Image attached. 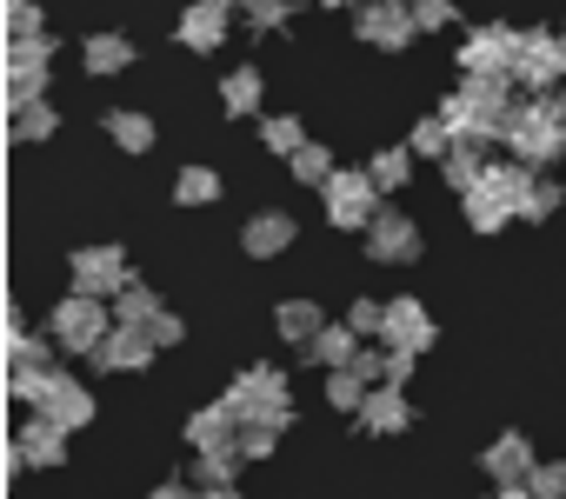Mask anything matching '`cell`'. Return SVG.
Here are the masks:
<instances>
[{"label": "cell", "instance_id": "23", "mask_svg": "<svg viewBox=\"0 0 566 499\" xmlns=\"http://www.w3.org/2000/svg\"><path fill=\"white\" fill-rule=\"evenodd\" d=\"M14 439H21L28 466H41V473H48V466H67V439H74V433H67V426H54L48 413H34V420L14 433Z\"/></svg>", "mask_w": 566, "mask_h": 499}, {"label": "cell", "instance_id": "18", "mask_svg": "<svg viewBox=\"0 0 566 499\" xmlns=\"http://www.w3.org/2000/svg\"><path fill=\"white\" fill-rule=\"evenodd\" d=\"M227 14L213 8V0H193V8H180V21H174V41L187 47V54H220L227 47Z\"/></svg>", "mask_w": 566, "mask_h": 499}, {"label": "cell", "instance_id": "13", "mask_svg": "<svg viewBox=\"0 0 566 499\" xmlns=\"http://www.w3.org/2000/svg\"><path fill=\"white\" fill-rule=\"evenodd\" d=\"M294 213L287 206H260V213H247V226H240V254L247 261H280L294 246Z\"/></svg>", "mask_w": 566, "mask_h": 499}, {"label": "cell", "instance_id": "48", "mask_svg": "<svg viewBox=\"0 0 566 499\" xmlns=\"http://www.w3.org/2000/svg\"><path fill=\"white\" fill-rule=\"evenodd\" d=\"M413 367H420V353H407V347H387V386H407V380H413Z\"/></svg>", "mask_w": 566, "mask_h": 499}, {"label": "cell", "instance_id": "8", "mask_svg": "<svg viewBox=\"0 0 566 499\" xmlns=\"http://www.w3.org/2000/svg\"><path fill=\"white\" fill-rule=\"evenodd\" d=\"M513 87H526V94H559L566 87V61H559V34L553 28H520Z\"/></svg>", "mask_w": 566, "mask_h": 499}, {"label": "cell", "instance_id": "52", "mask_svg": "<svg viewBox=\"0 0 566 499\" xmlns=\"http://www.w3.org/2000/svg\"><path fill=\"white\" fill-rule=\"evenodd\" d=\"M321 8H347V14H354V8H360V0H321Z\"/></svg>", "mask_w": 566, "mask_h": 499}, {"label": "cell", "instance_id": "17", "mask_svg": "<svg viewBox=\"0 0 566 499\" xmlns=\"http://www.w3.org/2000/svg\"><path fill=\"white\" fill-rule=\"evenodd\" d=\"M533 466H539V453H533V439H526V433H513V426H506L493 446H480V473H486L493 486H526V473H533Z\"/></svg>", "mask_w": 566, "mask_h": 499}, {"label": "cell", "instance_id": "16", "mask_svg": "<svg viewBox=\"0 0 566 499\" xmlns=\"http://www.w3.org/2000/svg\"><path fill=\"white\" fill-rule=\"evenodd\" d=\"M180 439H187L193 453H240V420H233L227 400H213V406H193V413H187Z\"/></svg>", "mask_w": 566, "mask_h": 499}, {"label": "cell", "instance_id": "50", "mask_svg": "<svg viewBox=\"0 0 566 499\" xmlns=\"http://www.w3.org/2000/svg\"><path fill=\"white\" fill-rule=\"evenodd\" d=\"M486 499H533V492H526V486H493Z\"/></svg>", "mask_w": 566, "mask_h": 499}, {"label": "cell", "instance_id": "25", "mask_svg": "<svg viewBox=\"0 0 566 499\" xmlns=\"http://www.w3.org/2000/svg\"><path fill=\"white\" fill-rule=\"evenodd\" d=\"M101 127H107V140H114L120 153H154V140H160V127H154L140 107H107Z\"/></svg>", "mask_w": 566, "mask_h": 499}, {"label": "cell", "instance_id": "43", "mask_svg": "<svg viewBox=\"0 0 566 499\" xmlns=\"http://www.w3.org/2000/svg\"><path fill=\"white\" fill-rule=\"evenodd\" d=\"M526 492H533V499H566V459H539V466L526 473Z\"/></svg>", "mask_w": 566, "mask_h": 499}, {"label": "cell", "instance_id": "28", "mask_svg": "<svg viewBox=\"0 0 566 499\" xmlns=\"http://www.w3.org/2000/svg\"><path fill=\"white\" fill-rule=\"evenodd\" d=\"M54 127H61V114L48 107V100H28V107H8V140L21 147H41V140H54Z\"/></svg>", "mask_w": 566, "mask_h": 499}, {"label": "cell", "instance_id": "33", "mask_svg": "<svg viewBox=\"0 0 566 499\" xmlns=\"http://www.w3.org/2000/svg\"><path fill=\"white\" fill-rule=\"evenodd\" d=\"M61 347H54V333H28V340H14L8 347V373H54L61 360H54Z\"/></svg>", "mask_w": 566, "mask_h": 499}, {"label": "cell", "instance_id": "47", "mask_svg": "<svg viewBox=\"0 0 566 499\" xmlns=\"http://www.w3.org/2000/svg\"><path fill=\"white\" fill-rule=\"evenodd\" d=\"M147 340H154V347H180V340H187V320H180V314H160V320L147 327Z\"/></svg>", "mask_w": 566, "mask_h": 499}, {"label": "cell", "instance_id": "46", "mask_svg": "<svg viewBox=\"0 0 566 499\" xmlns=\"http://www.w3.org/2000/svg\"><path fill=\"white\" fill-rule=\"evenodd\" d=\"M354 373H360L367 386H387V347H360V353H354Z\"/></svg>", "mask_w": 566, "mask_h": 499}, {"label": "cell", "instance_id": "32", "mask_svg": "<svg viewBox=\"0 0 566 499\" xmlns=\"http://www.w3.org/2000/svg\"><path fill=\"white\" fill-rule=\"evenodd\" d=\"M367 173H374L380 193H400V187L413 180V147H407V140H400V147H380V153L367 160Z\"/></svg>", "mask_w": 566, "mask_h": 499}, {"label": "cell", "instance_id": "51", "mask_svg": "<svg viewBox=\"0 0 566 499\" xmlns=\"http://www.w3.org/2000/svg\"><path fill=\"white\" fill-rule=\"evenodd\" d=\"M200 499H240V486H213V492H200Z\"/></svg>", "mask_w": 566, "mask_h": 499}, {"label": "cell", "instance_id": "6", "mask_svg": "<svg viewBox=\"0 0 566 499\" xmlns=\"http://www.w3.org/2000/svg\"><path fill=\"white\" fill-rule=\"evenodd\" d=\"M54 54H61V41H54V34L8 41V61H0V81H8V107L48 100V67H54Z\"/></svg>", "mask_w": 566, "mask_h": 499}, {"label": "cell", "instance_id": "36", "mask_svg": "<svg viewBox=\"0 0 566 499\" xmlns=\"http://www.w3.org/2000/svg\"><path fill=\"white\" fill-rule=\"evenodd\" d=\"M460 213H467V226H473V233H506V226H513V213H506V206H500L486 187L460 193Z\"/></svg>", "mask_w": 566, "mask_h": 499}, {"label": "cell", "instance_id": "7", "mask_svg": "<svg viewBox=\"0 0 566 499\" xmlns=\"http://www.w3.org/2000/svg\"><path fill=\"white\" fill-rule=\"evenodd\" d=\"M67 280H74V294H94V300H120V287L134 280V267H127V254L114 240H94V246H74V261H67Z\"/></svg>", "mask_w": 566, "mask_h": 499}, {"label": "cell", "instance_id": "37", "mask_svg": "<svg viewBox=\"0 0 566 499\" xmlns=\"http://www.w3.org/2000/svg\"><path fill=\"white\" fill-rule=\"evenodd\" d=\"M367 393H374V386H367L354 367H334V373H327V406H334V413H354V420H360Z\"/></svg>", "mask_w": 566, "mask_h": 499}, {"label": "cell", "instance_id": "11", "mask_svg": "<svg viewBox=\"0 0 566 499\" xmlns=\"http://www.w3.org/2000/svg\"><path fill=\"white\" fill-rule=\"evenodd\" d=\"M420 254H427L420 220H413V213H400V206H380V213H374V226H367V261H380V267H413Z\"/></svg>", "mask_w": 566, "mask_h": 499}, {"label": "cell", "instance_id": "22", "mask_svg": "<svg viewBox=\"0 0 566 499\" xmlns=\"http://www.w3.org/2000/svg\"><path fill=\"white\" fill-rule=\"evenodd\" d=\"M480 187H486L513 220H520V213H526V200H533V187H539V173H533V167H520V160H486V180H480Z\"/></svg>", "mask_w": 566, "mask_h": 499}, {"label": "cell", "instance_id": "44", "mask_svg": "<svg viewBox=\"0 0 566 499\" xmlns=\"http://www.w3.org/2000/svg\"><path fill=\"white\" fill-rule=\"evenodd\" d=\"M347 327H354L360 340H380V327H387V300H354V307H347Z\"/></svg>", "mask_w": 566, "mask_h": 499}, {"label": "cell", "instance_id": "24", "mask_svg": "<svg viewBox=\"0 0 566 499\" xmlns=\"http://www.w3.org/2000/svg\"><path fill=\"white\" fill-rule=\"evenodd\" d=\"M220 107H227V120H253V114L266 107V74H260V67L220 74Z\"/></svg>", "mask_w": 566, "mask_h": 499}, {"label": "cell", "instance_id": "1", "mask_svg": "<svg viewBox=\"0 0 566 499\" xmlns=\"http://www.w3.org/2000/svg\"><path fill=\"white\" fill-rule=\"evenodd\" d=\"M506 114H513V81L506 74H460V87L440 100V120L453 127V140H473V147H500Z\"/></svg>", "mask_w": 566, "mask_h": 499}, {"label": "cell", "instance_id": "49", "mask_svg": "<svg viewBox=\"0 0 566 499\" xmlns=\"http://www.w3.org/2000/svg\"><path fill=\"white\" fill-rule=\"evenodd\" d=\"M147 499H200V486H193V479L180 473V479H160V486H154Z\"/></svg>", "mask_w": 566, "mask_h": 499}, {"label": "cell", "instance_id": "41", "mask_svg": "<svg viewBox=\"0 0 566 499\" xmlns=\"http://www.w3.org/2000/svg\"><path fill=\"white\" fill-rule=\"evenodd\" d=\"M559 206H566V187L539 173V187H533V200H526V213H520V220H526V226H539V220H553Z\"/></svg>", "mask_w": 566, "mask_h": 499}, {"label": "cell", "instance_id": "4", "mask_svg": "<svg viewBox=\"0 0 566 499\" xmlns=\"http://www.w3.org/2000/svg\"><path fill=\"white\" fill-rule=\"evenodd\" d=\"M48 333H54V347L61 353H74V360H87L107 333H114V300H94V294H67L54 314H48Z\"/></svg>", "mask_w": 566, "mask_h": 499}, {"label": "cell", "instance_id": "31", "mask_svg": "<svg viewBox=\"0 0 566 499\" xmlns=\"http://www.w3.org/2000/svg\"><path fill=\"white\" fill-rule=\"evenodd\" d=\"M220 187H227V180H220L213 167H200V160H193V167H180V173H174V206H213V200H220Z\"/></svg>", "mask_w": 566, "mask_h": 499}, {"label": "cell", "instance_id": "19", "mask_svg": "<svg viewBox=\"0 0 566 499\" xmlns=\"http://www.w3.org/2000/svg\"><path fill=\"white\" fill-rule=\"evenodd\" d=\"M140 61V47L120 34V28H94L87 41H81V67L94 74V81H114V74H127Z\"/></svg>", "mask_w": 566, "mask_h": 499}, {"label": "cell", "instance_id": "10", "mask_svg": "<svg viewBox=\"0 0 566 499\" xmlns=\"http://www.w3.org/2000/svg\"><path fill=\"white\" fill-rule=\"evenodd\" d=\"M513 54H520V28H506V21H480V28H467L460 34V74H506L513 81Z\"/></svg>", "mask_w": 566, "mask_h": 499}, {"label": "cell", "instance_id": "14", "mask_svg": "<svg viewBox=\"0 0 566 499\" xmlns=\"http://www.w3.org/2000/svg\"><path fill=\"white\" fill-rule=\"evenodd\" d=\"M433 340H440V327H433V314H427L413 294L387 300V327H380V347H407V353H427Z\"/></svg>", "mask_w": 566, "mask_h": 499}, {"label": "cell", "instance_id": "40", "mask_svg": "<svg viewBox=\"0 0 566 499\" xmlns=\"http://www.w3.org/2000/svg\"><path fill=\"white\" fill-rule=\"evenodd\" d=\"M0 28H8V41L48 34V28H41V0H8V8H0Z\"/></svg>", "mask_w": 566, "mask_h": 499}, {"label": "cell", "instance_id": "21", "mask_svg": "<svg viewBox=\"0 0 566 499\" xmlns=\"http://www.w3.org/2000/svg\"><path fill=\"white\" fill-rule=\"evenodd\" d=\"M273 333L287 340L294 353H307V347L327 333V314H321V300H280V307H273Z\"/></svg>", "mask_w": 566, "mask_h": 499}, {"label": "cell", "instance_id": "15", "mask_svg": "<svg viewBox=\"0 0 566 499\" xmlns=\"http://www.w3.org/2000/svg\"><path fill=\"white\" fill-rule=\"evenodd\" d=\"M154 353H160V347H154L147 333H134V327H114V333H107V340L87 353V373H147V367H154Z\"/></svg>", "mask_w": 566, "mask_h": 499}, {"label": "cell", "instance_id": "26", "mask_svg": "<svg viewBox=\"0 0 566 499\" xmlns=\"http://www.w3.org/2000/svg\"><path fill=\"white\" fill-rule=\"evenodd\" d=\"M360 347H367V340H360L347 320H327V333H321L301 360H307V367H321V373H334V367H354V353H360Z\"/></svg>", "mask_w": 566, "mask_h": 499}, {"label": "cell", "instance_id": "53", "mask_svg": "<svg viewBox=\"0 0 566 499\" xmlns=\"http://www.w3.org/2000/svg\"><path fill=\"white\" fill-rule=\"evenodd\" d=\"M553 107H559V120H566V87H559V94H553Z\"/></svg>", "mask_w": 566, "mask_h": 499}, {"label": "cell", "instance_id": "35", "mask_svg": "<svg viewBox=\"0 0 566 499\" xmlns=\"http://www.w3.org/2000/svg\"><path fill=\"white\" fill-rule=\"evenodd\" d=\"M287 173L301 180V187H327L334 173H340V160H334V147H321V140H307L294 160H287Z\"/></svg>", "mask_w": 566, "mask_h": 499}, {"label": "cell", "instance_id": "20", "mask_svg": "<svg viewBox=\"0 0 566 499\" xmlns=\"http://www.w3.org/2000/svg\"><path fill=\"white\" fill-rule=\"evenodd\" d=\"M360 426L380 433V439H400V433L413 426V400H407V386H374L367 406H360Z\"/></svg>", "mask_w": 566, "mask_h": 499}, {"label": "cell", "instance_id": "34", "mask_svg": "<svg viewBox=\"0 0 566 499\" xmlns=\"http://www.w3.org/2000/svg\"><path fill=\"white\" fill-rule=\"evenodd\" d=\"M407 147H413V160H447V153H453V127H447L440 114H427V120L407 127Z\"/></svg>", "mask_w": 566, "mask_h": 499}, {"label": "cell", "instance_id": "45", "mask_svg": "<svg viewBox=\"0 0 566 499\" xmlns=\"http://www.w3.org/2000/svg\"><path fill=\"white\" fill-rule=\"evenodd\" d=\"M273 446H280L273 426H240V459H273Z\"/></svg>", "mask_w": 566, "mask_h": 499}, {"label": "cell", "instance_id": "12", "mask_svg": "<svg viewBox=\"0 0 566 499\" xmlns=\"http://www.w3.org/2000/svg\"><path fill=\"white\" fill-rule=\"evenodd\" d=\"M34 413H48L54 426L81 433V426H94L101 400H94V386H87V380H74L67 367H54V373H48V386H41V406H34Z\"/></svg>", "mask_w": 566, "mask_h": 499}, {"label": "cell", "instance_id": "38", "mask_svg": "<svg viewBox=\"0 0 566 499\" xmlns=\"http://www.w3.org/2000/svg\"><path fill=\"white\" fill-rule=\"evenodd\" d=\"M233 473H240V453H193V466H187V479H193L200 492L233 486Z\"/></svg>", "mask_w": 566, "mask_h": 499}, {"label": "cell", "instance_id": "39", "mask_svg": "<svg viewBox=\"0 0 566 499\" xmlns=\"http://www.w3.org/2000/svg\"><path fill=\"white\" fill-rule=\"evenodd\" d=\"M287 21H294V0H247V14H240L247 34H273V28H287Z\"/></svg>", "mask_w": 566, "mask_h": 499}, {"label": "cell", "instance_id": "3", "mask_svg": "<svg viewBox=\"0 0 566 499\" xmlns=\"http://www.w3.org/2000/svg\"><path fill=\"white\" fill-rule=\"evenodd\" d=\"M220 400L233 406L240 426H273V433H287V426H294V380H287V367H273V360L240 367L233 386H227Z\"/></svg>", "mask_w": 566, "mask_h": 499}, {"label": "cell", "instance_id": "27", "mask_svg": "<svg viewBox=\"0 0 566 499\" xmlns=\"http://www.w3.org/2000/svg\"><path fill=\"white\" fill-rule=\"evenodd\" d=\"M486 160H493V147H473V140H453V153L440 160V180H447L453 193H473V187L486 180Z\"/></svg>", "mask_w": 566, "mask_h": 499}, {"label": "cell", "instance_id": "42", "mask_svg": "<svg viewBox=\"0 0 566 499\" xmlns=\"http://www.w3.org/2000/svg\"><path fill=\"white\" fill-rule=\"evenodd\" d=\"M413 28L420 34H447V28H460V8L453 0H413Z\"/></svg>", "mask_w": 566, "mask_h": 499}, {"label": "cell", "instance_id": "55", "mask_svg": "<svg viewBox=\"0 0 566 499\" xmlns=\"http://www.w3.org/2000/svg\"><path fill=\"white\" fill-rule=\"evenodd\" d=\"M407 8H413V0H407Z\"/></svg>", "mask_w": 566, "mask_h": 499}, {"label": "cell", "instance_id": "30", "mask_svg": "<svg viewBox=\"0 0 566 499\" xmlns=\"http://www.w3.org/2000/svg\"><path fill=\"white\" fill-rule=\"evenodd\" d=\"M260 140H266V153L294 160V153L307 147V120H301V114H260Z\"/></svg>", "mask_w": 566, "mask_h": 499}, {"label": "cell", "instance_id": "54", "mask_svg": "<svg viewBox=\"0 0 566 499\" xmlns=\"http://www.w3.org/2000/svg\"><path fill=\"white\" fill-rule=\"evenodd\" d=\"M559 61H566V28H559Z\"/></svg>", "mask_w": 566, "mask_h": 499}, {"label": "cell", "instance_id": "29", "mask_svg": "<svg viewBox=\"0 0 566 499\" xmlns=\"http://www.w3.org/2000/svg\"><path fill=\"white\" fill-rule=\"evenodd\" d=\"M160 314H167V307H160V294H154V287H140V280H127V287H120V300H114V327H134V333H147Z\"/></svg>", "mask_w": 566, "mask_h": 499}, {"label": "cell", "instance_id": "9", "mask_svg": "<svg viewBox=\"0 0 566 499\" xmlns=\"http://www.w3.org/2000/svg\"><path fill=\"white\" fill-rule=\"evenodd\" d=\"M354 41H367L380 54H407L420 41L413 8H407V0H360V8H354Z\"/></svg>", "mask_w": 566, "mask_h": 499}, {"label": "cell", "instance_id": "2", "mask_svg": "<svg viewBox=\"0 0 566 499\" xmlns=\"http://www.w3.org/2000/svg\"><path fill=\"white\" fill-rule=\"evenodd\" d=\"M506 160H520V167H533V173H546V167H559L566 160V120H559V107H553V94H526V100H513V114H506Z\"/></svg>", "mask_w": 566, "mask_h": 499}, {"label": "cell", "instance_id": "5", "mask_svg": "<svg viewBox=\"0 0 566 499\" xmlns=\"http://www.w3.org/2000/svg\"><path fill=\"white\" fill-rule=\"evenodd\" d=\"M321 213H327V226H340V233H367L374 213H380L374 173H367V167H340V173L321 187Z\"/></svg>", "mask_w": 566, "mask_h": 499}]
</instances>
